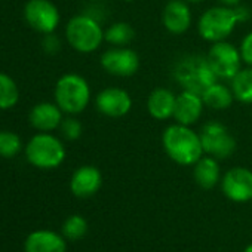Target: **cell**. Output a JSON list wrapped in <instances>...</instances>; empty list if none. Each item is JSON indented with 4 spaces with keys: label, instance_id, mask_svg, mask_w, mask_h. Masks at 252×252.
Wrapping results in <instances>:
<instances>
[{
    "label": "cell",
    "instance_id": "obj_30",
    "mask_svg": "<svg viewBox=\"0 0 252 252\" xmlns=\"http://www.w3.org/2000/svg\"><path fill=\"white\" fill-rule=\"evenodd\" d=\"M184 2H187V3H200V2H203V0H184Z\"/></svg>",
    "mask_w": 252,
    "mask_h": 252
},
{
    "label": "cell",
    "instance_id": "obj_3",
    "mask_svg": "<svg viewBox=\"0 0 252 252\" xmlns=\"http://www.w3.org/2000/svg\"><path fill=\"white\" fill-rule=\"evenodd\" d=\"M174 79L184 91H191L202 95L211 85L218 82L206 57L193 54L181 57L172 70Z\"/></svg>",
    "mask_w": 252,
    "mask_h": 252
},
{
    "label": "cell",
    "instance_id": "obj_27",
    "mask_svg": "<svg viewBox=\"0 0 252 252\" xmlns=\"http://www.w3.org/2000/svg\"><path fill=\"white\" fill-rule=\"evenodd\" d=\"M240 57H242V61L252 67V32H249L243 39H242V43H240Z\"/></svg>",
    "mask_w": 252,
    "mask_h": 252
},
{
    "label": "cell",
    "instance_id": "obj_32",
    "mask_svg": "<svg viewBox=\"0 0 252 252\" xmlns=\"http://www.w3.org/2000/svg\"><path fill=\"white\" fill-rule=\"evenodd\" d=\"M123 2H126V3H129V2H134V0H123Z\"/></svg>",
    "mask_w": 252,
    "mask_h": 252
},
{
    "label": "cell",
    "instance_id": "obj_4",
    "mask_svg": "<svg viewBox=\"0 0 252 252\" xmlns=\"http://www.w3.org/2000/svg\"><path fill=\"white\" fill-rule=\"evenodd\" d=\"M54 95L55 102L64 113L76 116L86 110L91 101V86L83 76L67 73L58 79Z\"/></svg>",
    "mask_w": 252,
    "mask_h": 252
},
{
    "label": "cell",
    "instance_id": "obj_20",
    "mask_svg": "<svg viewBox=\"0 0 252 252\" xmlns=\"http://www.w3.org/2000/svg\"><path fill=\"white\" fill-rule=\"evenodd\" d=\"M202 98H203L205 107L212 108V110H218V111L227 110L234 101V95H233L231 88H228L220 82H215L214 85H211L202 94Z\"/></svg>",
    "mask_w": 252,
    "mask_h": 252
},
{
    "label": "cell",
    "instance_id": "obj_9",
    "mask_svg": "<svg viewBox=\"0 0 252 252\" xmlns=\"http://www.w3.org/2000/svg\"><path fill=\"white\" fill-rule=\"evenodd\" d=\"M101 67L111 76L131 77L140 70L138 54L128 46H111L99 58Z\"/></svg>",
    "mask_w": 252,
    "mask_h": 252
},
{
    "label": "cell",
    "instance_id": "obj_2",
    "mask_svg": "<svg viewBox=\"0 0 252 252\" xmlns=\"http://www.w3.org/2000/svg\"><path fill=\"white\" fill-rule=\"evenodd\" d=\"M162 146L168 158L181 166H191L203 156L199 132L177 122L165 128Z\"/></svg>",
    "mask_w": 252,
    "mask_h": 252
},
{
    "label": "cell",
    "instance_id": "obj_24",
    "mask_svg": "<svg viewBox=\"0 0 252 252\" xmlns=\"http://www.w3.org/2000/svg\"><path fill=\"white\" fill-rule=\"evenodd\" d=\"M23 149V141L18 134L12 131H0V158L12 159Z\"/></svg>",
    "mask_w": 252,
    "mask_h": 252
},
{
    "label": "cell",
    "instance_id": "obj_15",
    "mask_svg": "<svg viewBox=\"0 0 252 252\" xmlns=\"http://www.w3.org/2000/svg\"><path fill=\"white\" fill-rule=\"evenodd\" d=\"M63 110L57 102H39L36 104L30 114V125L39 132H52L60 128L63 122Z\"/></svg>",
    "mask_w": 252,
    "mask_h": 252
},
{
    "label": "cell",
    "instance_id": "obj_11",
    "mask_svg": "<svg viewBox=\"0 0 252 252\" xmlns=\"http://www.w3.org/2000/svg\"><path fill=\"white\" fill-rule=\"evenodd\" d=\"M132 96L122 88H105L95 98L96 110L111 119H119L132 110Z\"/></svg>",
    "mask_w": 252,
    "mask_h": 252
},
{
    "label": "cell",
    "instance_id": "obj_26",
    "mask_svg": "<svg viewBox=\"0 0 252 252\" xmlns=\"http://www.w3.org/2000/svg\"><path fill=\"white\" fill-rule=\"evenodd\" d=\"M60 131H61V135L67 141H76L82 137L83 126L79 119H76L74 116L70 114L68 117L63 119V122L60 125Z\"/></svg>",
    "mask_w": 252,
    "mask_h": 252
},
{
    "label": "cell",
    "instance_id": "obj_18",
    "mask_svg": "<svg viewBox=\"0 0 252 252\" xmlns=\"http://www.w3.org/2000/svg\"><path fill=\"white\" fill-rule=\"evenodd\" d=\"M26 252H65V242L54 231L39 230L27 237Z\"/></svg>",
    "mask_w": 252,
    "mask_h": 252
},
{
    "label": "cell",
    "instance_id": "obj_12",
    "mask_svg": "<svg viewBox=\"0 0 252 252\" xmlns=\"http://www.w3.org/2000/svg\"><path fill=\"white\" fill-rule=\"evenodd\" d=\"M221 189L233 202L252 200V172L242 166L231 168L222 177Z\"/></svg>",
    "mask_w": 252,
    "mask_h": 252
},
{
    "label": "cell",
    "instance_id": "obj_1",
    "mask_svg": "<svg viewBox=\"0 0 252 252\" xmlns=\"http://www.w3.org/2000/svg\"><path fill=\"white\" fill-rule=\"evenodd\" d=\"M251 18V12L245 6H212L206 9L197 23L199 36L211 43L227 40L234 32L237 23H245Z\"/></svg>",
    "mask_w": 252,
    "mask_h": 252
},
{
    "label": "cell",
    "instance_id": "obj_29",
    "mask_svg": "<svg viewBox=\"0 0 252 252\" xmlns=\"http://www.w3.org/2000/svg\"><path fill=\"white\" fill-rule=\"evenodd\" d=\"M218 2L224 6H230V8H234V6H239L242 0H218Z\"/></svg>",
    "mask_w": 252,
    "mask_h": 252
},
{
    "label": "cell",
    "instance_id": "obj_10",
    "mask_svg": "<svg viewBox=\"0 0 252 252\" xmlns=\"http://www.w3.org/2000/svg\"><path fill=\"white\" fill-rule=\"evenodd\" d=\"M26 23L42 34H51L61 21L58 8L51 0H29L24 6Z\"/></svg>",
    "mask_w": 252,
    "mask_h": 252
},
{
    "label": "cell",
    "instance_id": "obj_23",
    "mask_svg": "<svg viewBox=\"0 0 252 252\" xmlns=\"http://www.w3.org/2000/svg\"><path fill=\"white\" fill-rule=\"evenodd\" d=\"M20 101V89L15 80L0 71V110L14 108Z\"/></svg>",
    "mask_w": 252,
    "mask_h": 252
},
{
    "label": "cell",
    "instance_id": "obj_16",
    "mask_svg": "<svg viewBox=\"0 0 252 252\" xmlns=\"http://www.w3.org/2000/svg\"><path fill=\"white\" fill-rule=\"evenodd\" d=\"M101 184H102V177L99 169L91 165H85L76 169V172L73 174L70 181V189L74 196L85 199L95 194L99 190Z\"/></svg>",
    "mask_w": 252,
    "mask_h": 252
},
{
    "label": "cell",
    "instance_id": "obj_25",
    "mask_svg": "<svg viewBox=\"0 0 252 252\" xmlns=\"http://www.w3.org/2000/svg\"><path fill=\"white\" fill-rule=\"evenodd\" d=\"M88 231V222L83 217L80 215H71L65 220L63 225V233L67 239L77 240L82 239Z\"/></svg>",
    "mask_w": 252,
    "mask_h": 252
},
{
    "label": "cell",
    "instance_id": "obj_21",
    "mask_svg": "<svg viewBox=\"0 0 252 252\" xmlns=\"http://www.w3.org/2000/svg\"><path fill=\"white\" fill-rule=\"evenodd\" d=\"M230 82L234 99L242 104H252V67L242 68Z\"/></svg>",
    "mask_w": 252,
    "mask_h": 252
},
{
    "label": "cell",
    "instance_id": "obj_8",
    "mask_svg": "<svg viewBox=\"0 0 252 252\" xmlns=\"http://www.w3.org/2000/svg\"><path fill=\"white\" fill-rule=\"evenodd\" d=\"M206 60L220 80H231L242 70L243 63L240 51L227 40L212 43Z\"/></svg>",
    "mask_w": 252,
    "mask_h": 252
},
{
    "label": "cell",
    "instance_id": "obj_17",
    "mask_svg": "<svg viewBox=\"0 0 252 252\" xmlns=\"http://www.w3.org/2000/svg\"><path fill=\"white\" fill-rule=\"evenodd\" d=\"M177 95L168 88H156L147 98L149 114L156 120H168L174 116Z\"/></svg>",
    "mask_w": 252,
    "mask_h": 252
},
{
    "label": "cell",
    "instance_id": "obj_31",
    "mask_svg": "<svg viewBox=\"0 0 252 252\" xmlns=\"http://www.w3.org/2000/svg\"><path fill=\"white\" fill-rule=\"evenodd\" d=\"M245 252H252V245H249V246L245 249Z\"/></svg>",
    "mask_w": 252,
    "mask_h": 252
},
{
    "label": "cell",
    "instance_id": "obj_5",
    "mask_svg": "<svg viewBox=\"0 0 252 252\" xmlns=\"http://www.w3.org/2000/svg\"><path fill=\"white\" fill-rule=\"evenodd\" d=\"M65 37L74 51L92 54L104 42V30L96 18L89 14H80L67 23Z\"/></svg>",
    "mask_w": 252,
    "mask_h": 252
},
{
    "label": "cell",
    "instance_id": "obj_14",
    "mask_svg": "<svg viewBox=\"0 0 252 252\" xmlns=\"http://www.w3.org/2000/svg\"><path fill=\"white\" fill-rule=\"evenodd\" d=\"M163 27L171 34H184L191 26V9L184 0H169L162 12Z\"/></svg>",
    "mask_w": 252,
    "mask_h": 252
},
{
    "label": "cell",
    "instance_id": "obj_6",
    "mask_svg": "<svg viewBox=\"0 0 252 252\" xmlns=\"http://www.w3.org/2000/svg\"><path fill=\"white\" fill-rule=\"evenodd\" d=\"M29 163L39 169L58 168L65 159V147L60 138L49 132L36 134L26 146Z\"/></svg>",
    "mask_w": 252,
    "mask_h": 252
},
{
    "label": "cell",
    "instance_id": "obj_19",
    "mask_svg": "<svg viewBox=\"0 0 252 252\" xmlns=\"http://www.w3.org/2000/svg\"><path fill=\"white\" fill-rule=\"evenodd\" d=\"M194 180L199 187L205 190H211L220 181V166L215 158L202 156L194 163Z\"/></svg>",
    "mask_w": 252,
    "mask_h": 252
},
{
    "label": "cell",
    "instance_id": "obj_13",
    "mask_svg": "<svg viewBox=\"0 0 252 252\" xmlns=\"http://www.w3.org/2000/svg\"><path fill=\"white\" fill-rule=\"evenodd\" d=\"M203 107H205V102H203L202 95L183 89V92L177 95L172 117L180 125L191 126L200 120L203 114Z\"/></svg>",
    "mask_w": 252,
    "mask_h": 252
},
{
    "label": "cell",
    "instance_id": "obj_7",
    "mask_svg": "<svg viewBox=\"0 0 252 252\" xmlns=\"http://www.w3.org/2000/svg\"><path fill=\"white\" fill-rule=\"evenodd\" d=\"M203 153L218 159H227L236 152V140L225 126L217 120L206 122L199 131Z\"/></svg>",
    "mask_w": 252,
    "mask_h": 252
},
{
    "label": "cell",
    "instance_id": "obj_28",
    "mask_svg": "<svg viewBox=\"0 0 252 252\" xmlns=\"http://www.w3.org/2000/svg\"><path fill=\"white\" fill-rule=\"evenodd\" d=\"M42 46H43L45 52H48V54H57L61 49V42H60V39L54 33H51V34H45V39L42 42Z\"/></svg>",
    "mask_w": 252,
    "mask_h": 252
},
{
    "label": "cell",
    "instance_id": "obj_22",
    "mask_svg": "<svg viewBox=\"0 0 252 252\" xmlns=\"http://www.w3.org/2000/svg\"><path fill=\"white\" fill-rule=\"evenodd\" d=\"M135 39V30L129 23L119 21L104 32V40L111 46H128Z\"/></svg>",
    "mask_w": 252,
    "mask_h": 252
}]
</instances>
